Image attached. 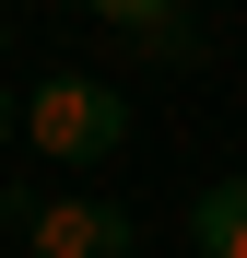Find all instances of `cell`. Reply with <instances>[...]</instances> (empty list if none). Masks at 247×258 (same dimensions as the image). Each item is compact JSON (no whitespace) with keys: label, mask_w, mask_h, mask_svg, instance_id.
Listing matches in <instances>:
<instances>
[{"label":"cell","mask_w":247,"mask_h":258,"mask_svg":"<svg viewBox=\"0 0 247 258\" xmlns=\"http://www.w3.org/2000/svg\"><path fill=\"white\" fill-rule=\"evenodd\" d=\"M82 12L118 24V35H153V24H177V12H188V0H82Z\"/></svg>","instance_id":"4"},{"label":"cell","mask_w":247,"mask_h":258,"mask_svg":"<svg viewBox=\"0 0 247 258\" xmlns=\"http://www.w3.org/2000/svg\"><path fill=\"white\" fill-rule=\"evenodd\" d=\"M24 129H35V153H59V164H106L130 141V94L94 82V71H47L24 94Z\"/></svg>","instance_id":"1"},{"label":"cell","mask_w":247,"mask_h":258,"mask_svg":"<svg viewBox=\"0 0 247 258\" xmlns=\"http://www.w3.org/2000/svg\"><path fill=\"white\" fill-rule=\"evenodd\" d=\"M0 47H12V12H0Z\"/></svg>","instance_id":"7"},{"label":"cell","mask_w":247,"mask_h":258,"mask_svg":"<svg viewBox=\"0 0 247 258\" xmlns=\"http://www.w3.org/2000/svg\"><path fill=\"white\" fill-rule=\"evenodd\" d=\"M35 258H130V211L118 200H12Z\"/></svg>","instance_id":"2"},{"label":"cell","mask_w":247,"mask_h":258,"mask_svg":"<svg viewBox=\"0 0 247 258\" xmlns=\"http://www.w3.org/2000/svg\"><path fill=\"white\" fill-rule=\"evenodd\" d=\"M188 246L200 258H247V176H224V188L188 200Z\"/></svg>","instance_id":"3"},{"label":"cell","mask_w":247,"mask_h":258,"mask_svg":"<svg viewBox=\"0 0 247 258\" xmlns=\"http://www.w3.org/2000/svg\"><path fill=\"white\" fill-rule=\"evenodd\" d=\"M12 129H24V94H0V141H12Z\"/></svg>","instance_id":"6"},{"label":"cell","mask_w":247,"mask_h":258,"mask_svg":"<svg viewBox=\"0 0 247 258\" xmlns=\"http://www.w3.org/2000/svg\"><path fill=\"white\" fill-rule=\"evenodd\" d=\"M141 59H165V71H188V59H200V24H188V12H177V24H153V35H141Z\"/></svg>","instance_id":"5"}]
</instances>
